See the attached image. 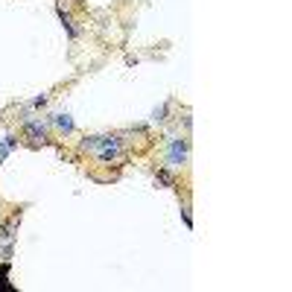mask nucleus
<instances>
[{
  "instance_id": "1a4fd4ad",
  "label": "nucleus",
  "mask_w": 292,
  "mask_h": 292,
  "mask_svg": "<svg viewBox=\"0 0 292 292\" xmlns=\"http://www.w3.org/2000/svg\"><path fill=\"white\" fill-rule=\"evenodd\" d=\"M41 106H47V94H41V97H35V100L29 103V108H41Z\"/></svg>"
},
{
  "instance_id": "7ed1b4c3",
  "label": "nucleus",
  "mask_w": 292,
  "mask_h": 292,
  "mask_svg": "<svg viewBox=\"0 0 292 292\" xmlns=\"http://www.w3.org/2000/svg\"><path fill=\"white\" fill-rule=\"evenodd\" d=\"M53 123H56L58 132H64V134H70L76 126H73V120H70V114H53Z\"/></svg>"
},
{
  "instance_id": "20e7f679",
  "label": "nucleus",
  "mask_w": 292,
  "mask_h": 292,
  "mask_svg": "<svg viewBox=\"0 0 292 292\" xmlns=\"http://www.w3.org/2000/svg\"><path fill=\"white\" fill-rule=\"evenodd\" d=\"M6 278H9V263H0V292H12L15 290Z\"/></svg>"
},
{
  "instance_id": "6e6552de",
  "label": "nucleus",
  "mask_w": 292,
  "mask_h": 292,
  "mask_svg": "<svg viewBox=\"0 0 292 292\" xmlns=\"http://www.w3.org/2000/svg\"><path fill=\"white\" fill-rule=\"evenodd\" d=\"M167 108H170V106H158V108L152 111V120H155V123H164V120H167Z\"/></svg>"
},
{
  "instance_id": "f257e3e1",
  "label": "nucleus",
  "mask_w": 292,
  "mask_h": 292,
  "mask_svg": "<svg viewBox=\"0 0 292 292\" xmlns=\"http://www.w3.org/2000/svg\"><path fill=\"white\" fill-rule=\"evenodd\" d=\"M190 155V140L187 137H167V167H184Z\"/></svg>"
},
{
  "instance_id": "0eeeda50",
  "label": "nucleus",
  "mask_w": 292,
  "mask_h": 292,
  "mask_svg": "<svg viewBox=\"0 0 292 292\" xmlns=\"http://www.w3.org/2000/svg\"><path fill=\"white\" fill-rule=\"evenodd\" d=\"M155 178H158V181H161V184H167V187H173L175 184V178L170 173H167V170H164V167H161V170H158V173H155Z\"/></svg>"
},
{
  "instance_id": "f03ea898",
  "label": "nucleus",
  "mask_w": 292,
  "mask_h": 292,
  "mask_svg": "<svg viewBox=\"0 0 292 292\" xmlns=\"http://www.w3.org/2000/svg\"><path fill=\"white\" fill-rule=\"evenodd\" d=\"M24 132L29 134L32 143H44V140H47V129H44L41 120H29V117H24Z\"/></svg>"
},
{
  "instance_id": "9d476101",
  "label": "nucleus",
  "mask_w": 292,
  "mask_h": 292,
  "mask_svg": "<svg viewBox=\"0 0 292 292\" xmlns=\"http://www.w3.org/2000/svg\"><path fill=\"white\" fill-rule=\"evenodd\" d=\"M181 216H184V222H187V228L193 225V219H190V208H181Z\"/></svg>"
},
{
  "instance_id": "423d86ee",
  "label": "nucleus",
  "mask_w": 292,
  "mask_h": 292,
  "mask_svg": "<svg viewBox=\"0 0 292 292\" xmlns=\"http://www.w3.org/2000/svg\"><path fill=\"white\" fill-rule=\"evenodd\" d=\"M15 143H18L15 137H3V140H0V161H3V158L12 152V146H15Z\"/></svg>"
},
{
  "instance_id": "39448f33",
  "label": "nucleus",
  "mask_w": 292,
  "mask_h": 292,
  "mask_svg": "<svg viewBox=\"0 0 292 292\" xmlns=\"http://www.w3.org/2000/svg\"><path fill=\"white\" fill-rule=\"evenodd\" d=\"M15 225H18V222H9V225H3V228H0V242L12 245V237H15Z\"/></svg>"
}]
</instances>
